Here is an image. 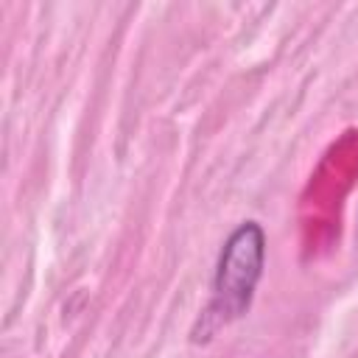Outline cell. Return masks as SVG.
Returning a JSON list of instances; mask_svg holds the SVG:
<instances>
[{
  "label": "cell",
  "mask_w": 358,
  "mask_h": 358,
  "mask_svg": "<svg viewBox=\"0 0 358 358\" xmlns=\"http://www.w3.org/2000/svg\"><path fill=\"white\" fill-rule=\"evenodd\" d=\"M266 266V232L257 221L238 224L221 246L215 274H213V299L201 310L193 341H210L221 327L241 319L255 296V288Z\"/></svg>",
  "instance_id": "obj_1"
}]
</instances>
